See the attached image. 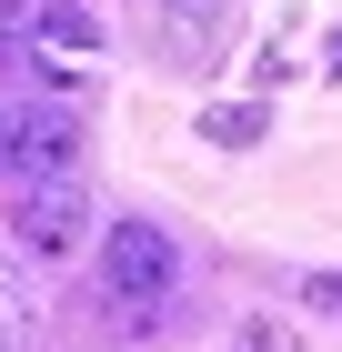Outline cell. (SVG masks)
Instances as JSON below:
<instances>
[{
	"mask_svg": "<svg viewBox=\"0 0 342 352\" xmlns=\"http://www.w3.org/2000/svg\"><path fill=\"white\" fill-rule=\"evenodd\" d=\"M101 282H111V302H161L171 282H182L171 232H161V221H111V242H101Z\"/></svg>",
	"mask_w": 342,
	"mask_h": 352,
	"instance_id": "cell-1",
	"label": "cell"
},
{
	"mask_svg": "<svg viewBox=\"0 0 342 352\" xmlns=\"http://www.w3.org/2000/svg\"><path fill=\"white\" fill-rule=\"evenodd\" d=\"M71 151H81V121H71V111H10V121H0V171H21L30 191H41V182H71Z\"/></svg>",
	"mask_w": 342,
	"mask_h": 352,
	"instance_id": "cell-2",
	"label": "cell"
},
{
	"mask_svg": "<svg viewBox=\"0 0 342 352\" xmlns=\"http://www.w3.org/2000/svg\"><path fill=\"white\" fill-rule=\"evenodd\" d=\"M81 232H91V201H81V182H41V191H21V212H10V242H21V252H41V262L81 252Z\"/></svg>",
	"mask_w": 342,
	"mask_h": 352,
	"instance_id": "cell-3",
	"label": "cell"
},
{
	"mask_svg": "<svg viewBox=\"0 0 342 352\" xmlns=\"http://www.w3.org/2000/svg\"><path fill=\"white\" fill-rule=\"evenodd\" d=\"M30 51H101V21L81 0H41L30 10Z\"/></svg>",
	"mask_w": 342,
	"mask_h": 352,
	"instance_id": "cell-4",
	"label": "cell"
},
{
	"mask_svg": "<svg viewBox=\"0 0 342 352\" xmlns=\"http://www.w3.org/2000/svg\"><path fill=\"white\" fill-rule=\"evenodd\" d=\"M21 342H30V292L0 272V352H21Z\"/></svg>",
	"mask_w": 342,
	"mask_h": 352,
	"instance_id": "cell-5",
	"label": "cell"
},
{
	"mask_svg": "<svg viewBox=\"0 0 342 352\" xmlns=\"http://www.w3.org/2000/svg\"><path fill=\"white\" fill-rule=\"evenodd\" d=\"M0 60H30V10L21 0H0Z\"/></svg>",
	"mask_w": 342,
	"mask_h": 352,
	"instance_id": "cell-6",
	"label": "cell"
},
{
	"mask_svg": "<svg viewBox=\"0 0 342 352\" xmlns=\"http://www.w3.org/2000/svg\"><path fill=\"white\" fill-rule=\"evenodd\" d=\"M302 312H322V322H342V272H312V282H302Z\"/></svg>",
	"mask_w": 342,
	"mask_h": 352,
	"instance_id": "cell-7",
	"label": "cell"
},
{
	"mask_svg": "<svg viewBox=\"0 0 342 352\" xmlns=\"http://www.w3.org/2000/svg\"><path fill=\"white\" fill-rule=\"evenodd\" d=\"M202 131H211V141H252V131H262V111H211Z\"/></svg>",
	"mask_w": 342,
	"mask_h": 352,
	"instance_id": "cell-8",
	"label": "cell"
},
{
	"mask_svg": "<svg viewBox=\"0 0 342 352\" xmlns=\"http://www.w3.org/2000/svg\"><path fill=\"white\" fill-rule=\"evenodd\" d=\"M211 21H222V0H171V30H182V41H191V30H211Z\"/></svg>",
	"mask_w": 342,
	"mask_h": 352,
	"instance_id": "cell-9",
	"label": "cell"
}]
</instances>
